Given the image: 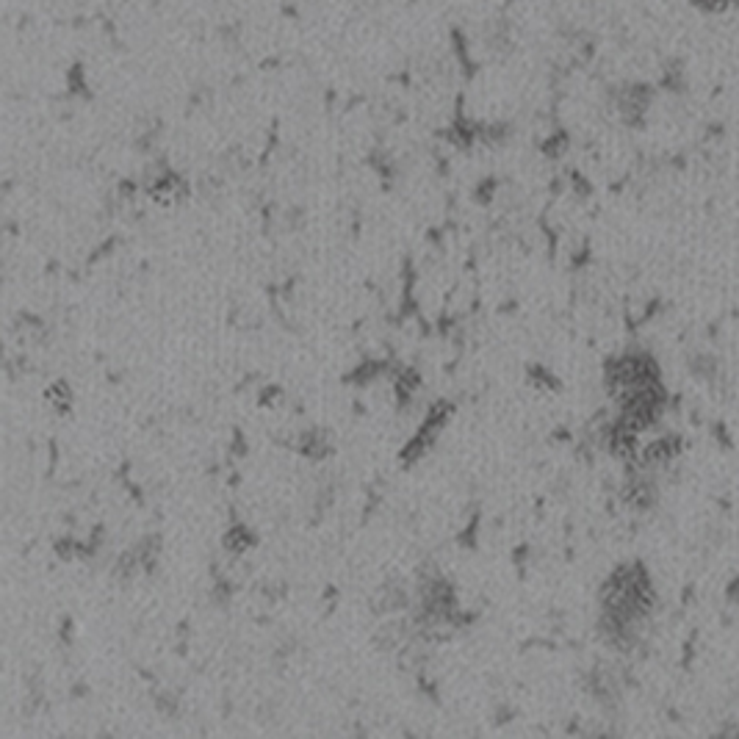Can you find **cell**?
<instances>
[{
  "mask_svg": "<svg viewBox=\"0 0 739 739\" xmlns=\"http://www.w3.org/2000/svg\"><path fill=\"white\" fill-rule=\"evenodd\" d=\"M252 546V532L247 526H230L225 532V549L233 551V554H244V551Z\"/></svg>",
  "mask_w": 739,
  "mask_h": 739,
  "instance_id": "obj_3",
  "label": "cell"
},
{
  "mask_svg": "<svg viewBox=\"0 0 739 739\" xmlns=\"http://www.w3.org/2000/svg\"><path fill=\"white\" fill-rule=\"evenodd\" d=\"M690 3L698 9V12L704 14H723L728 12V9L739 6V0H690Z\"/></svg>",
  "mask_w": 739,
  "mask_h": 739,
  "instance_id": "obj_6",
  "label": "cell"
},
{
  "mask_svg": "<svg viewBox=\"0 0 739 739\" xmlns=\"http://www.w3.org/2000/svg\"><path fill=\"white\" fill-rule=\"evenodd\" d=\"M299 452L305 454V457H324V454L330 452L327 435L319 430L305 432V435H302V441H299Z\"/></svg>",
  "mask_w": 739,
  "mask_h": 739,
  "instance_id": "obj_2",
  "label": "cell"
},
{
  "mask_svg": "<svg viewBox=\"0 0 739 739\" xmlns=\"http://www.w3.org/2000/svg\"><path fill=\"white\" fill-rule=\"evenodd\" d=\"M45 399H48L50 405L56 407V410H61V413H64V410H70L72 396H70V388H67V382H56L48 394H45Z\"/></svg>",
  "mask_w": 739,
  "mask_h": 739,
  "instance_id": "obj_5",
  "label": "cell"
},
{
  "mask_svg": "<svg viewBox=\"0 0 739 739\" xmlns=\"http://www.w3.org/2000/svg\"><path fill=\"white\" fill-rule=\"evenodd\" d=\"M690 371H692V377H698V380L715 382L717 360L712 358V355H695V358H690Z\"/></svg>",
  "mask_w": 739,
  "mask_h": 739,
  "instance_id": "obj_4",
  "label": "cell"
},
{
  "mask_svg": "<svg viewBox=\"0 0 739 739\" xmlns=\"http://www.w3.org/2000/svg\"><path fill=\"white\" fill-rule=\"evenodd\" d=\"M651 106V92L645 86H623L618 95V111L626 122L643 120V114Z\"/></svg>",
  "mask_w": 739,
  "mask_h": 739,
  "instance_id": "obj_1",
  "label": "cell"
}]
</instances>
